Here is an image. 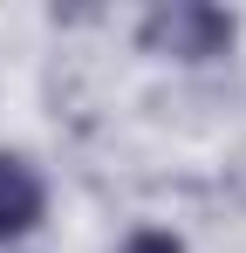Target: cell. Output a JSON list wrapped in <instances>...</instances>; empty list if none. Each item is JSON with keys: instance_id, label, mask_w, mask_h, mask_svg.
<instances>
[{"instance_id": "cell-1", "label": "cell", "mask_w": 246, "mask_h": 253, "mask_svg": "<svg viewBox=\"0 0 246 253\" xmlns=\"http://www.w3.org/2000/svg\"><path fill=\"white\" fill-rule=\"evenodd\" d=\"M130 42H137V55L171 62V69H212L240 48V14L219 0H158L137 14Z\"/></svg>"}, {"instance_id": "cell-2", "label": "cell", "mask_w": 246, "mask_h": 253, "mask_svg": "<svg viewBox=\"0 0 246 253\" xmlns=\"http://www.w3.org/2000/svg\"><path fill=\"white\" fill-rule=\"evenodd\" d=\"M41 219H48V171L28 151L0 144V247H21L28 233H41Z\"/></svg>"}, {"instance_id": "cell-3", "label": "cell", "mask_w": 246, "mask_h": 253, "mask_svg": "<svg viewBox=\"0 0 246 253\" xmlns=\"http://www.w3.org/2000/svg\"><path fill=\"white\" fill-rule=\"evenodd\" d=\"M117 253H192V247H185V233H171V226H130L117 240Z\"/></svg>"}]
</instances>
